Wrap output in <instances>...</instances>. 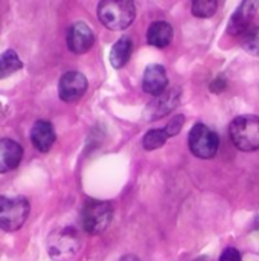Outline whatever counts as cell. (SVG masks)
<instances>
[{
	"label": "cell",
	"mask_w": 259,
	"mask_h": 261,
	"mask_svg": "<svg viewBox=\"0 0 259 261\" xmlns=\"http://www.w3.org/2000/svg\"><path fill=\"white\" fill-rule=\"evenodd\" d=\"M98 18L105 28L122 31L136 18V5L133 0H101L98 5Z\"/></svg>",
	"instance_id": "obj_1"
},
{
	"label": "cell",
	"mask_w": 259,
	"mask_h": 261,
	"mask_svg": "<svg viewBox=\"0 0 259 261\" xmlns=\"http://www.w3.org/2000/svg\"><path fill=\"white\" fill-rule=\"evenodd\" d=\"M113 220V205L104 200L90 199L84 203L81 213L82 228L90 236L102 234Z\"/></svg>",
	"instance_id": "obj_2"
},
{
	"label": "cell",
	"mask_w": 259,
	"mask_h": 261,
	"mask_svg": "<svg viewBox=\"0 0 259 261\" xmlns=\"http://www.w3.org/2000/svg\"><path fill=\"white\" fill-rule=\"evenodd\" d=\"M231 139L241 151L259 150V118L255 115H243L231 124Z\"/></svg>",
	"instance_id": "obj_3"
},
{
	"label": "cell",
	"mask_w": 259,
	"mask_h": 261,
	"mask_svg": "<svg viewBox=\"0 0 259 261\" xmlns=\"http://www.w3.org/2000/svg\"><path fill=\"white\" fill-rule=\"evenodd\" d=\"M29 210V202L23 196H0V229L18 231L24 225Z\"/></svg>",
	"instance_id": "obj_4"
},
{
	"label": "cell",
	"mask_w": 259,
	"mask_h": 261,
	"mask_svg": "<svg viewBox=\"0 0 259 261\" xmlns=\"http://www.w3.org/2000/svg\"><path fill=\"white\" fill-rule=\"evenodd\" d=\"M189 150L200 159H211L220 147L218 135L205 124H195L189 132Z\"/></svg>",
	"instance_id": "obj_5"
},
{
	"label": "cell",
	"mask_w": 259,
	"mask_h": 261,
	"mask_svg": "<svg viewBox=\"0 0 259 261\" xmlns=\"http://www.w3.org/2000/svg\"><path fill=\"white\" fill-rule=\"evenodd\" d=\"M87 78L76 70L66 72L58 83V95L64 102H75L87 92Z\"/></svg>",
	"instance_id": "obj_6"
},
{
	"label": "cell",
	"mask_w": 259,
	"mask_h": 261,
	"mask_svg": "<svg viewBox=\"0 0 259 261\" xmlns=\"http://www.w3.org/2000/svg\"><path fill=\"white\" fill-rule=\"evenodd\" d=\"M79 248V239L76 231L66 228L49 239V254L55 260L70 258Z\"/></svg>",
	"instance_id": "obj_7"
},
{
	"label": "cell",
	"mask_w": 259,
	"mask_h": 261,
	"mask_svg": "<svg viewBox=\"0 0 259 261\" xmlns=\"http://www.w3.org/2000/svg\"><path fill=\"white\" fill-rule=\"evenodd\" d=\"M180 93L179 87H168L163 93L154 96L153 102L147 107V118L153 121L174 112L180 104Z\"/></svg>",
	"instance_id": "obj_8"
},
{
	"label": "cell",
	"mask_w": 259,
	"mask_h": 261,
	"mask_svg": "<svg viewBox=\"0 0 259 261\" xmlns=\"http://www.w3.org/2000/svg\"><path fill=\"white\" fill-rule=\"evenodd\" d=\"M258 11V0H243L238 9L229 20L227 32L232 35H243L249 28H252V21Z\"/></svg>",
	"instance_id": "obj_9"
},
{
	"label": "cell",
	"mask_w": 259,
	"mask_h": 261,
	"mask_svg": "<svg viewBox=\"0 0 259 261\" xmlns=\"http://www.w3.org/2000/svg\"><path fill=\"white\" fill-rule=\"evenodd\" d=\"M95 43V34L84 21L73 23L67 31V47L73 54H85Z\"/></svg>",
	"instance_id": "obj_10"
},
{
	"label": "cell",
	"mask_w": 259,
	"mask_h": 261,
	"mask_svg": "<svg viewBox=\"0 0 259 261\" xmlns=\"http://www.w3.org/2000/svg\"><path fill=\"white\" fill-rule=\"evenodd\" d=\"M143 92L151 96H159L168 89V75L163 66L151 64L145 69L143 81H142Z\"/></svg>",
	"instance_id": "obj_11"
},
{
	"label": "cell",
	"mask_w": 259,
	"mask_h": 261,
	"mask_svg": "<svg viewBox=\"0 0 259 261\" xmlns=\"http://www.w3.org/2000/svg\"><path fill=\"white\" fill-rule=\"evenodd\" d=\"M23 159V148L12 139H0V174L15 170Z\"/></svg>",
	"instance_id": "obj_12"
},
{
	"label": "cell",
	"mask_w": 259,
	"mask_h": 261,
	"mask_svg": "<svg viewBox=\"0 0 259 261\" xmlns=\"http://www.w3.org/2000/svg\"><path fill=\"white\" fill-rule=\"evenodd\" d=\"M55 138L56 136H55L53 125L49 121L40 119V121H37L32 125V130H31V142H32V145L38 151L47 153L50 150V147L53 145Z\"/></svg>",
	"instance_id": "obj_13"
},
{
	"label": "cell",
	"mask_w": 259,
	"mask_h": 261,
	"mask_svg": "<svg viewBox=\"0 0 259 261\" xmlns=\"http://www.w3.org/2000/svg\"><path fill=\"white\" fill-rule=\"evenodd\" d=\"M174 37V29L169 23L166 21H154L150 24L148 31H147V41L154 46V47H166Z\"/></svg>",
	"instance_id": "obj_14"
},
{
	"label": "cell",
	"mask_w": 259,
	"mask_h": 261,
	"mask_svg": "<svg viewBox=\"0 0 259 261\" xmlns=\"http://www.w3.org/2000/svg\"><path fill=\"white\" fill-rule=\"evenodd\" d=\"M131 52H133L131 38L130 37H122L113 44V47L110 50V63L113 64V67L121 69L128 63V60L131 57Z\"/></svg>",
	"instance_id": "obj_15"
},
{
	"label": "cell",
	"mask_w": 259,
	"mask_h": 261,
	"mask_svg": "<svg viewBox=\"0 0 259 261\" xmlns=\"http://www.w3.org/2000/svg\"><path fill=\"white\" fill-rule=\"evenodd\" d=\"M23 67V63L15 50L8 49L0 54V80L18 72Z\"/></svg>",
	"instance_id": "obj_16"
},
{
	"label": "cell",
	"mask_w": 259,
	"mask_h": 261,
	"mask_svg": "<svg viewBox=\"0 0 259 261\" xmlns=\"http://www.w3.org/2000/svg\"><path fill=\"white\" fill-rule=\"evenodd\" d=\"M169 135L166 133L165 128H154V130H150L145 138H143V148L148 150V151H153V150H157L160 148L162 145H165V142L168 141Z\"/></svg>",
	"instance_id": "obj_17"
},
{
	"label": "cell",
	"mask_w": 259,
	"mask_h": 261,
	"mask_svg": "<svg viewBox=\"0 0 259 261\" xmlns=\"http://www.w3.org/2000/svg\"><path fill=\"white\" fill-rule=\"evenodd\" d=\"M241 44L253 57H259V26L249 28L243 35H241Z\"/></svg>",
	"instance_id": "obj_18"
},
{
	"label": "cell",
	"mask_w": 259,
	"mask_h": 261,
	"mask_svg": "<svg viewBox=\"0 0 259 261\" xmlns=\"http://www.w3.org/2000/svg\"><path fill=\"white\" fill-rule=\"evenodd\" d=\"M218 0H192V14L198 18H209L217 12Z\"/></svg>",
	"instance_id": "obj_19"
},
{
	"label": "cell",
	"mask_w": 259,
	"mask_h": 261,
	"mask_svg": "<svg viewBox=\"0 0 259 261\" xmlns=\"http://www.w3.org/2000/svg\"><path fill=\"white\" fill-rule=\"evenodd\" d=\"M183 125H185V116L183 115H176L168 122V125L165 127V130L169 135V138H172V136H176V135L180 133V130L183 128Z\"/></svg>",
	"instance_id": "obj_20"
},
{
	"label": "cell",
	"mask_w": 259,
	"mask_h": 261,
	"mask_svg": "<svg viewBox=\"0 0 259 261\" xmlns=\"http://www.w3.org/2000/svg\"><path fill=\"white\" fill-rule=\"evenodd\" d=\"M220 261H243L241 260V254L238 252V249L235 248H227L223 251Z\"/></svg>",
	"instance_id": "obj_21"
},
{
	"label": "cell",
	"mask_w": 259,
	"mask_h": 261,
	"mask_svg": "<svg viewBox=\"0 0 259 261\" xmlns=\"http://www.w3.org/2000/svg\"><path fill=\"white\" fill-rule=\"evenodd\" d=\"M226 86H227L226 78H224L223 75H218V76L211 83V90L215 92V93H220V92H223V90L226 89Z\"/></svg>",
	"instance_id": "obj_22"
},
{
	"label": "cell",
	"mask_w": 259,
	"mask_h": 261,
	"mask_svg": "<svg viewBox=\"0 0 259 261\" xmlns=\"http://www.w3.org/2000/svg\"><path fill=\"white\" fill-rule=\"evenodd\" d=\"M118 261H140L136 255H124V257H121Z\"/></svg>",
	"instance_id": "obj_23"
},
{
	"label": "cell",
	"mask_w": 259,
	"mask_h": 261,
	"mask_svg": "<svg viewBox=\"0 0 259 261\" xmlns=\"http://www.w3.org/2000/svg\"><path fill=\"white\" fill-rule=\"evenodd\" d=\"M256 228H258V229H259V220H258V225H256Z\"/></svg>",
	"instance_id": "obj_24"
}]
</instances>
